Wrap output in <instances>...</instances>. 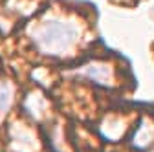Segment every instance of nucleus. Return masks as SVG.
<instances>
[{"label": "nucleus", "mask_w": 154, "mask_h": 152, "mask_svg": "<svg viewBox=\"0 0 154 152\" xmlns=\"http://www.w3.org/2000/svg\"><path fill=\"white\" fill-rule=\"evenodd\" d=\"M79 26L73 20L48 18L31 31L35 46L46 55H64L79 39Z\"/></svg>", "instance_id": "nucleus-1"}, {"label": "nucleus", "mask_w": 154, "mask_h": 152, "mask_svg": "<svg viewBox=\"0 0 154 152\" xmlns=\"http://www.w3.org/2000/svg\"><path fill=\"white\" fill-rule=\"evenodd\" d=\"M79 75H85V77H88L90 81H95L99 84H110L112 83V70H110V66L99 64V62L85 66L83 70H79Z\"/></svg>", "instance_id": "nucleus-2"}, {"label": "nucleus", "mask_w": 154, "mask_h": 152, "mask_svg": "<svg viewBox=\"0 0 154 152\" xmlns=\"http://www.w3.org/2000/svg\"><path fill=\"white\" fill-rule=\"evenodd\" d=\"M13 99V88L8 81H0V117L9 110Z\"/></svg>", "instance_id": "nucleus-3"}]
</instances>
